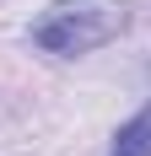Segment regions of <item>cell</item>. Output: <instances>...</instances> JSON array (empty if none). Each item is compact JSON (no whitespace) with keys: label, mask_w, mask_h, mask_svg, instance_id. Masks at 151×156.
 Returning <instances> with one entry per match:
<instances>
[{"label":"cell","mask_w":151,"mask_h":156,"mask_svg":"<svg viewBox=\"0 0 151 156\" xmlns=\"http://www.w3.org/2000/svg\"><path fill=\"white\" fill-rule=\"evenodd\" d=\"M108 156H151V102L135 113V119H124L119 135H113V151Z\"/></svg>","instance_id":"7a4b0ae2"},{"label":"cell","mask_w":151,"mask_h":156,"mask_svg":"<svg viewBox=\"0 0 151 156\" xmlns=\"http://www.w3.org/2000/svg\"><path fill=\"white\" fill-rule=\"evenodd\" d=\"M130 27V5L124 0H54L32 16L27 43L54 54V59H81L92 48L113 43Z\"/></svg>","instance_id":"6da1fadb"}]
</instances>
